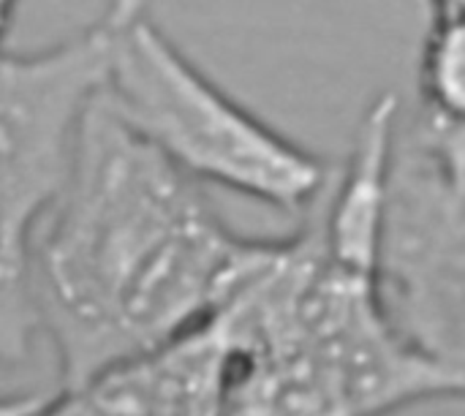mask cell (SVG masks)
Segmentation results:
<instances>
[{
  "label": "cell",
  "instance_id": "7",
  "mask_svg": "<svg viewBox=\"0 0 465 416\" xmlns=\"http://www.w3.org/2000/svg\"><path fill=\"white\" fill-rule=\"evenodd\" d=\"M27 395H14V398H0V416H16L25 406Z\"/></svg>",
  "mask_w": 465,
  "mask_h": 416
},
{
  "label": "cell",
  "instance_id": "6",
  "mask_svg": "<svg viewBox=\"0 0 465 416\" xmlns=\"http://www.w3.org/2000/svg\"><path fill=\"white\" fill-rule=\"evenodd\" d=\"M420 109L406 134L436 155L465 158V5L433 8L420 54Z\"/></svg>",
  "mask_w": 465,
  "mask_h": 416
},
{
  "label": "cell",
  "instance_id": "4",
  "mask_svg": "<svg viewBox=\"0 0 465 416\" xmlns=\"http://www.w3.org/2000/svg\"><path fill=\"white\" fill-rule=\"evenodd\" d=\"M387 308L406 341L465 398V158L450 161L398 128L379 243Z\"/></svg>",
  "mask_w": 465,
  "mask_h": 416
},
{
  "label": "cell",
  "instance_id": "8",
  "mask_svg": "<svg viewBox=\"0 0 465 416\" xmlns=\"http://www.w3.org/2000/svg\"><path fill=\"white\" fill-rule=\"evenodd\" d=\"M430 3V11L433 8H455V5H465V0H428Z\"/></svg>",
  "mask_w": 465,
  "mask_h": 416
},
{
  "label": "cell",
  "instance_id": "1",
  "mask_svg": "<svg viewBox=\"0 0 465 416\" xmlns=\"http://www.w3.org/2000/svg\"><path fill=\"white\" fill-rule=\"evenodd\" d=\"M256 248L259 237L237 234L204 185L95 98L33 264L60 387L210 324Z\"/></svg>",
  "mask_w": 465,
  "mask_h": 416
},
{
  "label": "cell",
  "instance_id": "2",
  "mask_svg": "<svg viewBox=\"0 0 465 416\" xmlns=\"http://www.w3.org/2000/svg\"><path fill=\"white\" fill-rule=\"evenodd\" d=\"M98 104L199 185L302 213L330 185L327 163L213 82L158 25L150 0H109Z\"/></svg>",
  "mask_w": 465,
  "mask_h": 416
},
{
  "label": "cell",
  "instance_id": "5",
  "mask_svg": "<svg viewBox=\"0 0 465 416\" xmlns=\"http://www.w3.org/2000/svg\"><path fill=\"white\" fill-rule=\"evenodd\" d=\"M229 379L232 357L210 322L52 398L27 395L16 416H223Z\"/></svg>",
  "mask_w": 465,
  "mask_h": 416
},
{
  "label": "cell",
  "instance_id": "3",
  "mask_svg": "<svg viewBox=\"0 0 465 416\" xmlns=\"http://www.w3.org/2000/svg\"><path fill=\"white\" fill-rule=\"evenodd\" d=\"M101 90V33L0 52V365L30 360L41 335L33 264Z\"/></svg>",
  "mask_w": 465,
  "mask_h": 416
}]
</instances>
